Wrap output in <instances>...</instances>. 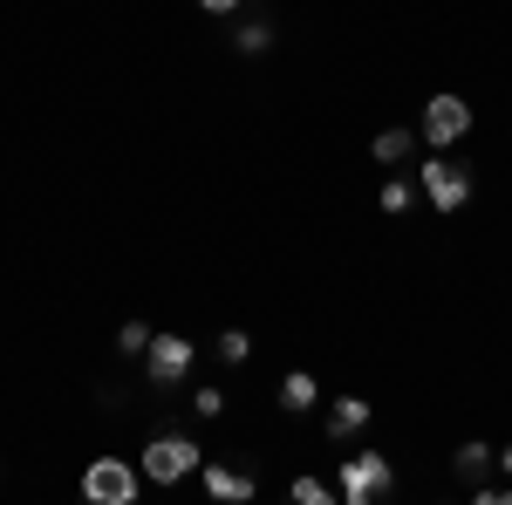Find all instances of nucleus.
Returning <instances> with one entry per match:
<instances>
[{
  "instance_id": "f257e3e1",
  "label": "nucleus",
  "mask_w": 512,
  "mask_h": 505,
  "mask_svg": "<svg viewBox=\"0 0 512 505\" xmlns=\"http://www.w3.org/2000/svg\"><path fill=\"white\" fill-rule=\"evenodd\" d=\"M137 492H144V465H130V458H96L82 471V499L89 505H137Z\"/></svg>"
},
{
  "instance_id": "f03ea898",
  "label": "nucleus",
  "mask_w": 512,
  "mask_h": 505,
  "mask_svg": "<svg viewBox=\"0 0 512 505\" xmlns=\"http://www.w3.org/2000/svg\"><path fill=\"white\" fill-rule=\"evenodd\" d=\"M335 492H342V505H376L383 492H396V471L383 451H355L349 465H342V478H335Z\"/></svg>"
},
{
  "instance_id": "7ed1b4c3",
  "label": "nucleus",
  "mask_w": 512,
  "mask_h": 505,
  "mask_svg": "<svg viewBox=\"0 0 512 505\" xmlns=\"http://www.w3.org/2000/svg\"><path fill=\"white\" fill-rule=\"evenodd\" d=\"M417 192L431 198L437 212H458V205L472 198V171H465L451 151H431V157H424V171H417Z\"/></svg>"
},
{
  "instance_id": "20e7f679",
  "label": "nucleus",
  "mask_w": 512,
  "mask_h": 505,
  "mask_svg": "<svg viewBox=\"0 0 512 505\" xmlns=\"http://www.w3.org/2000/svg\"><path fill=\"white\" fill-rule=\"evenodd\" d=\"M137 465H144V478H151V485H185L192 471H205V458H198L192 437H151Z\"/></svg>"
},
{
  "instance_id": "39448f33",
  "label": "nucleus",
  "mask_w": 512,
  "mask_h": 505,
  "mask_svg": "<svg viewBox=\"0 0 512 505\" xmlns=\"http://www.w3.org/2000/svg\"><path fill=\"white\" fill-rule=\"evenodd\" d=\"M472 137V103L458 96V89H437L431 103H424V144L431 151H451V144H465Z\"/></svg>"
},
{
  "instance_id": "423d86ee",
  "label": "nucleus",
  "mask_w": 512,
  "mask_h": 505,
  "mask_svg": "<svg viewBox=\"0 0 512 505\" xmlns=\"http://www.w3.org/2000/svg\"><path fill=\"white\" fill-rule=\"evenodd\" d=\"M192 362H198V349L185 342V335H158L151 355H144V376H151L158 389H178L185 376H192Z\"/></svg>"
},
{
  "instance_id": "0eeeda50",
  "label": "nucleus",
  "mask_w": 512,
  "mask_h": 505,
  "mask_svg": "<svg viewBox=\"0 0 512 505\" xmlns=\"http://www.w3.org/2000/svg\"><path fill=\"white\" fill-rule=\"evenodd\" d=\"M205 492H212L219 505H246V499H253V478L233 471V465H205Z\"/></svg>"
},
{
  "instance_id": "6e6552de",
  "label": "nucleus",
  "mask_w": 512,
  "mask_h": 505,
  "mask_svg": "<svg viewBox=\"0 0 512 505\" xmlns=\"http://www.w3.org/2000/svg\"><path fill=\"white\" fill-rule=\"evenodd\" d=\"M369 417H376V410H369L362 396H342V403L328 410V437H335V444H349L355 430H369Z\"/></svg>"
},
{
  "instance_id": "1a4fd4ad",
  "label": "nucleus",
  "mask_w": 512,
  "mask_h": 505,
  "mask_svg": "<svg viewBox=\"0 0 512 505\" xmlns=\"http://www.w3.org/2000/svg\"><path fill=\"white\" fill-rule=\"evenodd\" d=\"M287 505H342V492L315 478V471H294V485H287Z\"/></svg>"
},
{
  "instance_id": "9d476101",
  "label": "nucleus",
  "mask_w": 512,
  "mask_h": 505,
  "mask_svg": "<svg viewBox=\"0 0 512 505\" xmlns=\"http://www.w3.org/2000/svg\"><path fill=\"white\" fill-rule=\"evenodd\" d=\"M315 396H321V383L308 369H287V383H280V410H287V417H294V410H315Z\"/></svg>"
},
{
  "instance_id": "9b49d317",
  "label": "nucleus",
  "mask_w": 512,
  "mask_h": 505,
  "mask_svg": "<svg viewBox=\"0 0 512 505\" xmlns=\"http://www.w3.org/2000/svg\"><path fill=\"white\" fill-rule=\"evenodd\" d=\"M369 151H376V164H410V151H417V137H410V130H383V137H376V144H369Z\"/></svg>"
},
{
  "instance_id": "f8f14e48",
  "label": "nucleus",
  "mask_w": 512,
  "mask_h": 505,
  "mask_svg": "<svg viewBox=\"0 0 512 505\" xmlns=\"http://www.w3.org/2000/svg\"><path fill=\"white\" fill-rule=\"evenodd\" d=\"M233 41H239V55H267V48H274V28H267V21H246Z\"/></svg>"
},
{
  "instance_id": "ddd939ff",
  "label": "nucleus",
  "mask_w": 512,
  "mask_h": 505,
  "mask_svg": "<svg viewBox=\"0 0 512 505\" xmlns=\"http://www.w3.org/2000/svg\"><path fill=\"white\" fill-rule=\"evenodd\" d=\"M151 342H158V335H151L144 321H123V328H117V349L123 355H151Z\"/></svg>"
},
{
  "instance_id": "4468645a",
  "label": "nucleus",
  "mask_w": 512,
  "mask_h": 505,
  "mask_svg": "<svg viewBox=\"0 0 512 505\" xmlns=\"http://www.w3.org/2000/svg\"><path fill=\"white\" fill-rule=\"evenodd\" d=\"M376 205H383V212H410V205H417V185H410V178H390Z\"/></svg>"
},
{
  "instance_id": "2eb2a0df",
  "label": "nucleus",
  "mask_w": 512,
  "mask_h": 505,
  "mask_svg": "<svg viewBox=\"0 0 512 505\" xmlns=\"http://www.w3.org/2000/svg\"><path fill=\"white\" fill-rule=\"evenodd\" d=\"M219 355H226V362H246V355H253V335H246V328H226V335H219Z\"/></svg>"
},
{
  "instance_id": "dca6fc26",
  "label": "nucleus",
  "mask_w": 512,
  "mask_h": 505,
  "mask_svg": "<svg viewBox=\"0 0 512 505\" xmlns=\"http://www.w3.org/2000/svg\"><path fill=\"white\" fill-rule=\"evenodd\" d=\"M485 465H492V451H485V444H458V471H465V478H478Z\"/></svg>"
},
{
  "instance_id": "f3484780",
  "label": "nucleus",
  "mask_w": 512,
  "mask_h": 505,
  "mask_svg": "<svg viewBox=\"0 0 512 505\" xmlns=\"http://www.w3.org/2000/svg\"><path fill=\"white\" fill-rule=\"evenodd\" d=\"M192 403H198V417H219V410H226V396H219V389H198Z\"/></svg>"
},
{
  "instance_id": "a211bd4d",
  "label": "nucleus",
  "mask_w": 512,
  "mask_h": 505,
  "mask_svg": "<svg viewBox=\"0 0 512 505\" xmlns=\"http://www.w3.org/2000/svg\"><path fill=\"white\" fill-rule=\"evenodd\" d=\"M205 14H239V0H198Z\"/></svg>"
},
{
  "instance_id": "6ab92c4d",
  "label": "nucleus",
  "mask_w": 512,
  "mask_h": 505,
  "mask_svg": "<svg viewBox=\"0 0 512 505\" xmlns=\"http://www.w3.org/2000/svg\"><path fill=\"white\" fill-rule=\"evenodd\" d=\"M472 505H512V492H478Z\"/></svg>"
},
{
  "instance_id": "aec40b11",
  "label": "nucleus",
  "mask_w": 512,
  "mask_h": 505,
  "mask_svg": "<svg viewBox=\"0 0 512 505\" xmlns=\"http://www.w3.org/2000/svg\"><path fill=\"white\" fill-rule=\"evenodd\" d=\"M499 465H506V471H512V444H506V451H499Z\"/></svg>"
}]
</instances>
